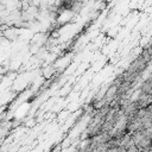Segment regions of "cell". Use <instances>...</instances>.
I'll return each mask as SVG.
<instances>
[{
  "instance_id": "cell-1",
  "label": "cell",
  "mask_w": 152,
  "mask_h": 152,
  "mask_svg": "<svg viewBox=\"0 0 152 152\" xmlns=\"http://www.w3.org/2000/svg\"><path fill=\"white\" fill-rule=\"evenodd\" d=\"M138 151H139V150H138V147H137V146H135V144H134L133 146H131V147H128L126 152H138Z\"/></svg>"
}]
</instances>
